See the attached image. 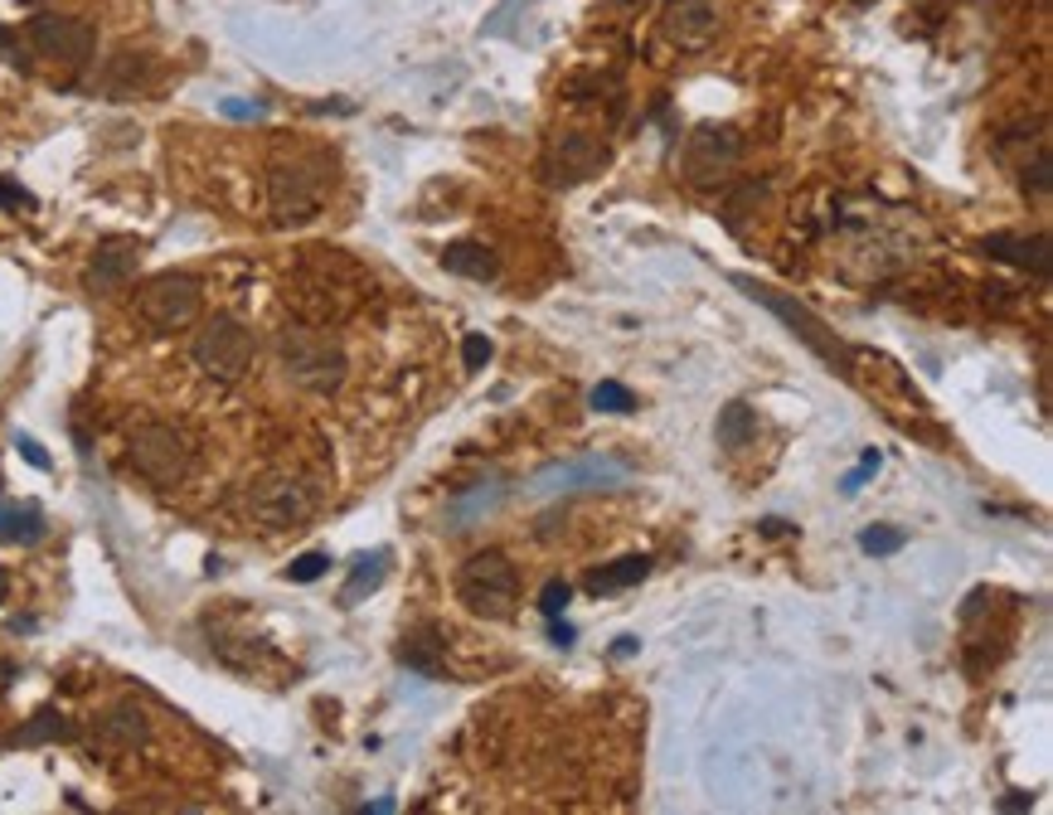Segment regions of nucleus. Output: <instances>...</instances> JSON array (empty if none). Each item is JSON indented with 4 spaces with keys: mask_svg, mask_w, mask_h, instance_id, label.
<instances>
[{
    "mask_svg": "<svg viewBox=\"0 0 1053 815\" xmlns=\"http://www.w3.org/2000/svg\"><path fill=\"white\" fill-rule=\"evenodd\" d=\"M277 359L282 374L306 394H336L350 379V359L336 336H326L321 326H287L277 330Z\"/></svg>",
    "mask_w": 1053,
    "mask_h": 815,
    "instance_id": "1",
    "label": "nucleus"
},
{
    "mask_svg": "<svg viewBox=\"0 0 1053 815\" xmlns=\"http://www.w3.org/2000/svg\"><path fill=\"white\" fill-rule=\"evenodd\" d=\"M127 461L141 480H151V486H161V490H176L195 471V447H190V437H185L180 427L141 423L137 433H131V443H127Z\"/></svg>",
    "mask_w": 1053,
    "mask_h": 815,
    "instance_id": "2",
    "label": "nucleus"
},
{
    "mask_svg": "<svg viewBox=\"0 0 1053 815\" xmlns=\"http://www.w3.org/2000/svg\"><path fill=\"white\" fill-rule=\"evenodd\" d=\"M291 301H297V311L306 320H316V326H326V320H340L355 311L359 301V277L350 262L340 258H311L297 272V282H291Z\"/></svg>",
    "mask_w": 1053,
    "mask_h": 815,
    "instance_id": "3",
    "label": "nucleus"
},
{
    "mask_svg": "<svg viewBox=\"0 0 1053 815\" xmlns=\"http://www.w3.org/2000/svg\"><path fill=\"white\" fill-rule=\"evenodd\" d=\"M326 166L316 156H282L277 166L268 170V205H272V219L291 229V223H306L316 219V209H321L326 199Z\"/></svg>",
    "mask_w": 1053,
    "mask_h": 815,
    "instance_id": "4",
    "label": "nucleus"
},
{
    "mask_svg": "<svg viewBox=\"0 0 1053 815\" xmlns=\"http://www.w3.org/2000/svg\"><path fill=\"white\" fill-rule=\"evenodd\" d=\"M515 593H519V578H515V564L505 554H476V558H466L461 573H457V597L486 622L510 617Z\"/></svg>",
    "mask_w": 1053,
    "mask_h": 815,
    "instance_id": "5",
    "label": "nucleus"
},
{
    "mask_svg": "<svg viewBox=\"0 0 1053 815\" xmlns=\"http://www.w3.org/2000/svg\"><path fill=\"white\" fill-rule=\"evenodd\" d=\"M252 330L244 326V320H234V316H215L205 330L195 336L190 345V359L199 365V374H209V379H219V384H238L248 374L252 365Z\"/></svg>",
    "mask_w": 1053,
    "mask_h": 815,
    "instance_id": "6",
    "label": "nucleus"
},
{
    "mask_svg": "<svg viewBox=\"0 0 1053 815\" xmlns=\"http://www.w3.org/2000/svg\"><path fill=\"white\" fill-rule=\"evenodd\" d=\"M311 510H316V496H311V486H306L301 476H262L258 486L248 490V515H252V525H262V529H272V534L306 525V519H311Z\"/></svg>",
    "mask_w": 1053,
    "mask_h": 815,
    "instance_id": "7",
    "label": "nucleus"
},
{
    "mask_svg": "<svg viewBox=\"0 0 1053 815\" xmlns=\"http://www.w3.org/2000/svg\"><path fill=\"white\" fill-rule=\"evenodd\" d=\"M199 297H205V291H199L195 277L166 272V277H151V282L137 291V316L151 330H185L199 316Z\"/></svg>",
    "mask_w": 1053,
    "mask_h": 815,
    "instance_id": "8",
    "label": "nucleus"
},
{
    "mask_svg": "<svg viewBox=\"0 0 1053 815\" xmlns=\"http://www.w3.org/2000/svg\"><path fill=\"white\" fill-rule=\"evenodd\" d=\"M603 166H607V141L593 137V131H564L544 151V170H549L554 185H583Z\"/></svg>",
    "mask_w": 1053,
    "mask_h": 815,
    "instance_id": "9",
    "label": "nucleus"
},
{
    "mask_svg": "<svg viewBox=\"0 0 1053 815\" xmlns=\"http://www.w3.org/2000/svg\"><path fill=\"white\" fill-rule=\"evenodd\" d=\"M660 34L679 53H704L718 39V0H670L660 16Z\"/></svg>",
    "mask_w": 1053,
    "mask_h": 815,
    "instance_id": "10",
    "label": "nucleus"
},
{
    "mask_svg": "<svg viewBox=\"0 0 1053 815\" xmlns=\"http://www.w3.org/2000/svg\"><path fill=\"white\" fill-rule=\"evenodd\" d=\"M30 44L44 53V59L88 63V59H92V44H98V34H92L88 20H73V16H34V20H30Z\"/></svg>",
    "mask_w": 1053,
    "mask_h": 815,
    "instance_id": "11",
    "label": "nucleus"
},
{
    "mask_svg": "<svg viewBox=\"0 0 1053 815\" xmlns=\"http://www.w3.org/2000/svg\"><path fill=\"white\" fill-rule=\"evenodd\" d=\"M738 156H743V141L733 137V131H714V127H704L695 131V137L685 141V180H695V185H714V180H724L733 176V166H738Z\"/></svg>",
    "mask_w": 1053,
    "mask_h": 815,
    "instance_id": "12",
    "label": "nucleus"
},
{
    "mask_svg": "<svg viewBox=\"0 0 1053 815\" xmlns=\"http://www.w3.org/2000/svg\"><path fill=\"white\" fill-rule=\"evenodd\" d=\"M743 287H748V297H753V301H763V306H772V311H777L782 320H792V330H796V336H802L816 355H825V359H845L840 340L825 336V326H821V320L811 316V311H802L796 301H786V297H777V291H767V287H757V282H743Z\"/></svg>",
    "mask_w": 1053,
    "mask_h": 815,
    "instance_id": "13",
    "label": "nucleus"
},
{
    "mask_svg": "<svg viewBox=\"0 0 1053 815\" xmlns=\"http://www.w3.org/2000/svg\"><path fill=\"white\" fill-rule=\"evenodd\" d=\"M92 738H98V747H108V753H137V747H146V738H151V718H146L137 704H117V709H108L92 724Z\"/></svg>",
    "mask_w": 1053,
    "mask_h": 815,
    "instance_id": "14",
    "label": "nucleus"
},
{
    "mask_svg": "<svg viewBox=\"0 0 1053 815\" xmlns=\"http://www.w3.org/2000/svg\"><path fill=\"white\" fill-rule=\"evenodd\" d=\"M985 252L1000 262H1015L1024 267V272H1034L1039 282H1049V272H1053V262H1049V238L1039 233V238H1015V233H991L985 238Z\"/></svg>",
    "mask_w": 1053,
    "mask_h": 815,
    "instance_id": "15",
    "label": "nucleus"
},
{
    "mask_svg": "<svg viewBox=\"0 0 1053 815\" xmlns=\"http://www.w3.org/2000/svg\"><path fill=\"white\" fill-rule=\"evenodd\" d=\"M131 272H137V248H131V243H102L98 252H92L88 287L92 291H117Z\"/></svg>",
    "mask_w": 1053,
    "mask_h": 815,
    "instance_id": "16",
    "label": "nucleus"
},
{
    "mask_svg": "<svg viewBox=\"0 0 1053 815\" xmlns=\"http://www.w3.org/2000/svg\"><path fill=\"white\" fill-rule=\"evenodd\" d=\"M612 476H622V466H612V461H578V466H554V471H544L535 486V496H549V490H573V486H603V480H612Z\"/></svg>",
    "mask_w": 1053,
    "mask_h": 815,
    "instance_id": "17",
    "label": "nucleus"
},
{
    "mask_svg": "<svg viewBox=\"0 0 1053 815\" xmlns=\"http://www.w3.org/2000/svg\"><path fill=\"white\" fill-rule=\"evenodd\" d=\"M44 539V515L34 505L0 500V544H39Z\"/></svg>",
    "mask_w": 1053,
    "mask_h": 815,
    "instance_id": "18",
    "label": "nucleus"
},
{
    "mask_svg": "<svg viewBox=\"0 0 1053 815\" xmlns=\"http://www.w3.org/2000/svg\"><path fill=\"white\" fill-rule=\"evenodd\" d=\"M714 437H718V447H724V451H748L753 437H757V413L748 404H728L724 413H718Z\"/></svg>",
    "mask_w": 1053,
    "mask_h": 815,
    "instance_id": "19",
    "label": "nucleus"
},
{
    "mask_svg": "<svg viewBox=\"0 0 1053 815\" xmlns=\"http://www.w3.org/2000/svg\"><path fill=\"white\" fill-rule=\"evenodd\" d=\"M443 267L457 277H471V282H490V277H496V252L481 243H451L443 252Z\"/></svg>",
    "mask_w": 1053,
    "mask_h": 815,
    "instance_id": "20",
    "label": "nucleus"
},
{
    "mask_svg": "<svg viewBox=\"0 0 1053 815\" xmlns=\"http://www.w3.org/2000/svg\"><path fill=\"white\" fill-rule=\"evenodd\" d=\"M650 573V558L646 554H632V558H622V564H612L603 573H588V593H617V587H632V583H642Z\"/></svg>",
    "mask_w": 1053,
    "mask_h": 815,
    "instance_id": "21",
    "label": "nucleus"
},
{
    "mask_svg": "<svg viewBox=\"0 0 1053 815\" xmlns=\"http://www.w3.org/2000/svg\"><path fill=\"white\" fill-rule=\"evenodd\" d=\"M384 583V554H365V558H355V568H350V583H345V593H340V603L345 607H355L365 593H375V587Z\"/></svg>",
    "mask_w": 1053,
    "mask_h": 815,
    "instance_id": "22",
    "label": "nucleus"
},
{
    "mask_svg": "<svg viewBox=\"0 0 1053 815\" xmlns=\"http://www.w3.org/2000/svg\"><path fill=\"white\" fill-rule=\"evenodd\" d=\"M59 738H69V724H63L59 714H39L30 728H20L10 743H20V747H30V743H59Z\"/></svg>",
    "mask_w": 1053,
    "mask_h": 815,
    "instance_id": "23",
    "label": "nucleus"
},
{
    "mask_svg": "<svg viewBox=\"0 0 1053 815\" xmlns=\"http://www.w3.org/2000/svg\"><path fill=\"white\" fill-rule=\"evenodd\" d=\"M593 408H603V413H632L636 398H632V389H626V384L607 379V384H597V389H593Z\"/></svg>",
    "mask_w": 1053,
    "mask_h": 815,
    "instance_id": "24",
    "label": "nucleus"
},
{
    "mask_svg": "<svg viewBox=\"0 0 1053 815\" xmlns=\"http://www.w3.org/2000/svg\"><path fill=\"white\" fill-rule=\"evenodd\" d=\"M860 549L864 554H874V558H888V554H898L903 549V529H864L860 534Z\"/></svg>",
    "mask_w": 1053,
    "mask_h": 815,
    "instance_id": "25",
    "label": "nucleus"
},
{
    "mask_svg": "<svg viewBox=\"0 0 1053 815\" xmlns=\"http://www.w3.org/2000/svg\"><path fill=\"white\" fill-rule=\"evenodd\" d=\"M496 496H500V490H471V496H466V500H457V505H451V519H457V529H466V525H471V515L490 510V505H496Z\"/></svg>",
    "mask_w": 1053,
    "mask_h": 815,
    "instance_id": "26",
    "label": "nucleus"
},
{
    "mask_svg": "<svg viewBox=\"0 0 1053 815\" xmlns=\"http://www.w3.org/2000/svg\"><path fill=\"white\" fill-rule=\"evenodd\" d=\"M568 597H573V587L568 583H549V587H544V593H539V612H544V617H564V607H568Z\"/></svg>",
    "mask_w": 1053,
    "mask_h": 815,
    "instance_id": "27",
    "label": "nucleus"
},
{
    "mask_svg": "<svg viewBox=\"0 0 1053 815\" xmlns=\"http://www.w3.org/2000/svg\"><path fill=\"white\" fill-rule=\"evenodd\" d=\"M326 568H330V558H326V554H301L297 564L287 568V578H291V583H316Z\"/></svg>",
    "mask_w": 1053,
    "mask_h": 815,
    "instance_id": "28",
    "label": "nucleus"
},
{
    "mask_svg": "<svg viewBox=\"0 0 1053 815\" xmlns=\"http://www.w3.org/2000/svg\"><path fill=\"white\" fill-rule=\"evenodd\" d=\"M461 359H466V369H486L490 365V340L486 336H471L461 345Z\"/></svg>",
    "mask_w": 1053,
    "mask_h": 815,
    "instance_id": "29",
    "label": "nucleus"
},
{
    "mask_svg": "<svg viewBox=\"0 0 1053 815\" xmlns=\"http://www.w3.org/2000/svg\"><path fill=\"white\" fill-rule=\"evenodd\" d=\"M874 471H878V451H864L860 471H850V476H845V496H855V490L864 486V476H874Z\"/></svg>",
    "mask_w": 1053,
    "mask_h": 815,
    "instance_id": "30",
    "label": "nucleus"
},
{
    "mask_svg": "<svg viewBox=\"0 0 1053 815\" xmlns=\"http://www.w3.org/2000/svg\"><path fill=\"white\" fill-rule=\"evenodd\" d=\"M0 205H10V209H34V195L20 190V185H10V180H0Z\"/></svg>",
    "mask_w": 1053,
    "mask_h": 815,
    "instance_id": "31",
    "label": "nucleus"
},
{
    "mask_svg": "<svg viewBox=\"0 0 1053 815\" xmlns=\"http://www.w3.org/2000/svg\"><path fill=\"white\" fill-rule=\"evenodd\" d=\"M16 447H20V457L30 461V466H39V471H49V451H39V443H34V437H16Z\"/></svg>",
    "mask_w": 1053,
    "mask_h": 815,
    "instance_id": "32",
    "label": "nucleus"
},
{
    "mask_svg": "<svg viewBox=\"0 0 1053 815\" xmlns=\"http://www.w3.org/2000/svg\"><path fill=\"white\" fill-rule=\"evenodd\" d=\"M554 640H558V646H568V640H573V626H564V622L554 617Z\"/></svg>",
    "mask_w": 1053,
    "mask_h": 815,
    "instance_id": "33",
    "label": "nucleus"
},
{
    "mask_svg": "<svg viewBox=\"0 0 1053 815\" xmlns=\"http://www.w3.org/2000/svg\"><path fill=\"white\" fill-rule=\"evenodd\" d=\"M6 587H10V578H6V568H0V603H6Z\"/></svg>",
    "mask_w": 1053,
    "mask_h": 815,
    "instance_id": "34",
    "label": "nucleus"
}]
</instances>
